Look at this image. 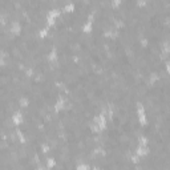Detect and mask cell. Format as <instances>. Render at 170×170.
<instances>
[{
	"mask_svg": "<svg viewBox=\"0 0 170 170\" xmlns=\"http://www.w3.org/2000/svg\"><path fill=\"white\" fill-rule=\"evenodd\" d=\"M137 113H138V121H140L142 125L146 124V117H145V110H143V106L141 104L137 105Z\"/></svg>",
	"mask_w": 170,
	"mask_h": 170,
	"instance_id": "6da1fadb",
	"label": "cell"
},
{
	"mask_svg": "<svg viewBox=\"0 0 170 170\" xmlns=\"http://www.w3.org/2000/svg\"><path fill=\"white\" fill-rule=\"evenodd\" d=\"M59 16V11L57 9H53V11H49V14L47 16V21H48V25H52L56 20V17Z\"/></svg>",
	"mask_w": 170,
	"mask_h": 170,
	"instance_id": "7a4b0ae2",
	"label": "cell"
},
{
	"mask_svg": "<svg viewBox=\"0 0 170 170\" xmlns=\"http://www.w3.org/2000/svg\"><path fill=\"white\" fill-rule=\"evenodd\" d=\"M12 121H14L15 125H20V124L23 122V116H21L20 112H16V113L12 116Z\"/></svg>",
	"mask_w": 170,
	"mask_h": 170,
	"instance_id": "3957f363",
	"label": "cell"
},
{
	"mask_svg": "<svg viewBox=\"0 0 170 170\" xmlns=\"http://www.w3.org/2000/svg\"><path fill=\"white\" fill-rule=\"evenodd\" d=\"M90 29H92V17H90L89 20H88V23L84 25V32H87V33H89Z\"/></svg>",
	"mask_w": 170,
	"mask_h": 170,
	"instance_id": "277c9868",
	"label": "cell"
},
{
	"mask_svg": "<svg viewBox=\"0 0 170 170\" xmlns=\"http://www.w3.org/2000/svg\"><path fill=\"white\" fill-rule=\"evenodd\" d=\"M12 32H14L15 35H17L19 32H20V25L17 23H14V25H12Z\"/></svg>",
	"mask_w": 170,
	"mask_h": 170,
	"instance_id": "5b68a950",
	"label": "cell"
},
{
	"mask_svg": "<svg viewBox=\"0 0 170 170\" xmlns=\"http://www.w3.org/2000/svg\"><path fill=\"white\" fill-rule=\"evenodd\" d=\"M73 8H74L73 4H69V5H67V7H65V11H67V12H72V9H73Z\"/></svg>",
	"mask_w": 170,
	"mask_h": 170,
	"instance_id": "8992f818",
	"label": "cell"
},
{
	"mask_svg": "<svg viewBox=\"0 0 170 170\" xmlns=\"http://www.w3.org/2000/svg\"><path fill=\"white\" fill-rule=\"evenodd\" d=\"M56 106H57V108H56V110H60L61 108H63V100H60V101H59Z\"/></svg>",
	"mask_w": 170,
	"mask_h": 170,
	"instance_id": "52a82bcc",
	"label": "cell"
},
{
	"mask_svg": "<svg viewBox=\"0 0 170 170\" xmlns=\"http://www.w3.org/2000/svg\"><path fill=\"white\" fill-rule=\"evenodd\" d=\"M51 60H53V59H56V51H52L51 52V56H49Z\"/></svg>",
	"mask_w": 170,
	"mask_h": 170,
	"instance_id": "ba28073f",
	"label": "cell"
},
{
	"mask_svg": "<svg viewBox=\"0 0 170 170\" xmlns=\"http://www.w3.org/2000/svg\"><path fill=\"white\" fill-rule=\"evenodd\" d=\"M47 35V29H43V31H40V36H45Z\"/></svg>",
	"mask_w": 170,
	"mask_h": 170,
	"instance_id": "9c48e42d",
	"label": "cell"
},
{
	"mask_svg": "<svg viewBox=\"0 0 170 170\" xmlns=\"http://www.w3.org/2000/svg\"><path fill=\"white\" fill-rule=\"evenodd\" d=\"M166 70L170 73V63H167V64H166Z\"/></svg>",
	"mask_w": 170,
	"mask_h": 170,
	"instance_id": "30bf717a",
	"label": "cell"
},
{
	"mask_svg": "<svg viewBox=\"0 0 170 170\" xmlns=\"http://www.w3.org/2000/svg\"><path fill=\"white\" fill-rule=\"evenodd\" d=\"M113 4H114V5H118V4H120V0H114Z\"/></svg>",
	"mask_w": 170,
	"mask_h": 170,
	"instance_id": "8fae6325",
	"label": "cell"
}]
</instances>
